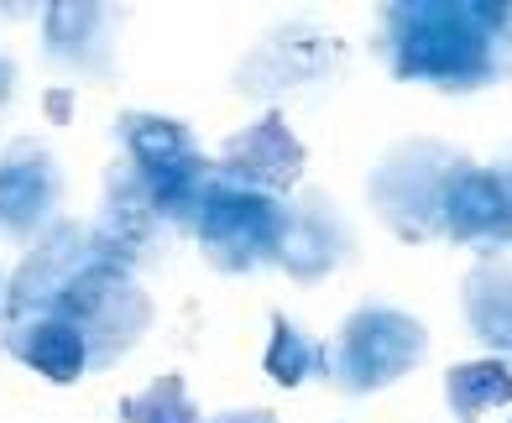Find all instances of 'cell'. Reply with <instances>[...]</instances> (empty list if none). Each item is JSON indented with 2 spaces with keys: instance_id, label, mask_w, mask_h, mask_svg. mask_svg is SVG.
Here are the masks:
<instances>
[{
  "instance_id": "cell-1",
  "label": "cell",
  "mask_w": 512,
  "mask_h": 423,
  "mask_svg": "<svg viewBox=\"0 0 512 423\" xmlns=\"http://www.w3.org/2000/svg\"><path fill=\"white\" fill-rule=\"evenodd\" d=\"M32 314L63 319L84 340L89 371H105L147 335L152 298L95 225L58 220L6 277V324Z\"/></svg>"
},
{
  "instance_id": "cell-2",
  "label": "cell",
  "mask_w": 512,
  "mask_h": 423,
  "mask_svg": "<svg viewBox=\"0 0 512 423\" xmlns=\"http://www.w3.org/2000/svg\"><path fill=\"white\" fill-rule=\"evenodd\" d=\"M371 42L403 84L471 94L512 79V6L502 0H398L377 11Z\"/></svg>"
},
{
  "instance_id": "cell-3",
  "label": "cell",
  "mask_w": 512,
  "mask_h": 423,
  "mask_svg": "<svg viewBox=\"0 0 512 423\" xmlns=\"http://www.w3.org/2000/svg\"><path fill=\"white\" fill-rule=\"evenodd\" d=\"M115 162L147 188V199L157 204V215L173 230H189L194 204L209 183V157L199 147V136L168 121V115H147V110H121L115 115Z\"/></svg>"
},
{
  "instance_id": "cell-4",
  "label": "cell",
  "mask_w": 512,
  "mask_h": 423,
  "mask_svg": "<svg viewBox=\"0 0 512 423\" xmlns=\"http://www.w3.org/2000/svg\"><path fill=\"white\" fill-rule=\"evenodd\" d=\"M465 162L471 157L455 152L450 141H403L371 168L366 199L398 241H434V235H445V199Z\"/></svg>"
},
{
  "instance_id": "cell-5",
  "label": "cell",
  "mask_w": 512,
  "mask_h": 423,
  "mask_svg": "<svg viewBox=\"0 0 512 423\" xmlns=\"http://www.w3.org/2000/svg\"><path fill=\"white\" fill-rule=\"evenodd\" d=\"M429 356V329L403 309L387 303H361V309L340 324V335L324 345V382H335L345 397L382 392L392 382H403L413 366H424Z\"/></svg>"
},
{
  "instance_id": "cell-6",
  "label": "cell",
  "mask_w": 512,
  "mask_h": 423,
  "mask_svg": "<svg viewBox=\"0 0 512 423\" xmlns=\"http://www.w3.org/2000/svg\"><path fill=\"white\" fill-rule=\"evenodd\" d=\"M283 220H288L283 199L256 194V188H241V183H225L209 168V183L194 204L189 230L204 251V262L225 277H236V272H256V267L277 262Z\"/></svg>"
},
{
  "instance_id": "cell-7",
  "label": "cell",
  "mask_w": 512,
  "mask_h": 423,
  "mask_svg": "<svg viewBox=\"0 0 512 423\" xmlns=\"http://www.w3.org/2000/svg\"><path fill=\"white\" fill-rule=\"evenodd\" d=\"M345 68V42L309 27V21H293V27H277L251 47L236 68V89L246 100H267L277 110V100L293 89H314L324 79H335Z\"/></svg>"
},
{
  "instance_id": "cell-8",
  "label": "cell",
  "mask_w": 512,
  "mask_h": 423,
  "mask_svg": "<svg viewBox=\"0 0 512 423\" xmlns=\"http://www.w3.org/2000/svg\"><path fill=\"white\" fill-rule=\"evenodd\" d=\"M63 204V168L58 157L32 136H16L0 152V241L37 246L58 225Z\"/></svg>"
},
{
  "instance_id": "cell-9",
  "label": "cell",
  "mask_w": 512,
  "mask_h": 423,
  "mask_svg": "<svg viewBox=\"0 0 512 423\" xmlns=\"http://www.w3.org/2000/svg\"><path fill=\"white\" fill-rule=\"evenodd\" d=\"M304 141L293 136L288 115L283 110H267L262 121H251L246 131L225 136L220 157H209V168H215V178L225 183H241V188H256V194H272L283 199L298 188V178H304Z\"/></svg>"
},
{
  "instance_id": "cell-10",
  "label": "cell",
  "mask_w": 512,
  "mask_h": 423,
  "mask_svg": "<svg viewBox=\"0 0 512 423\" xmlns=\"http://www.w3.org/2000/svg\"><path fill=\"white\" fill-rule=\"evenodd\" d=\"M445 241L502 251L512 246V152L465 162L445 199Z\"/></svg>"
},
{
  "instance_id": "cell-11",
  "label": "cell",
  "mask_w": 512,
  "mask_h": 423,
  "mask_svg": "<svg viewBox=\"0 0 512 423\" xmlns=\"http://www.w3.org/2000/svg\"><path fill=\"white\" fill-rule=\"evenodd\" d=\"M356 262V235H351V220L319 194V188H304L293 194L288 204V220H283V241H277V262L293 282H319L340 267Z\"/></svg>"
},
{
  "instance_id": "cell-12",
  "label": "cell",
  "mask_w": 512,
  "mask_h": 423,
  "mask_svg": "<svg viewBox=\"0 0 512 423\" xmlns=\"http://www.w3.org/2000/svg\"><path fill=\"white\" fill-rule=\"evenodd\" d=\"M115 27L121 11L115 6H74V0H53L42 11V53L53 68L89 84L115 79Z\"/></svg>"
},
{
  "instance_id": "cell-13",
  "label": "cell",
  "mask_w": 512,
  "mask_h": 423,
  "mask_svg": "<svg viewBox=\"0 0 512 423\" xmlns=\"http://www.w3.org/2000/svg\"><path fill=\"white\" fill-rule=\"evenodd\" d=\"M0 340H6V350L21 361L42 371L48 382H79V376L89 371V356H84V340L68 329L63 319L53 314H32V319H16L0 329Z\"/></svg>"
},
{
  "instance_id": "cell-14",
  "label": "cell",
  "mask_w": 512,
  "mask_h": 423,
  "mask_svg": "<svg viewBox=\"0 0 512 423\" xmlns=\"http://www.w3.org/2000/svg\"><path fill=\"white\" fill-rule=\"evenodd\" d=\"M460 303L471 335L497 350V361H512V262H497V256L476 262L460 282Z\"/></svg>"
},
{
  "instance_id": "cell-15",
  "label": "cell",
  "mask_w": 512,
  "mask_h": 423,
  "mask_svg": "<svg viewBox=\"0 0 512 423\" xmlns=\"http://www.w3.org/2000/svg\"><path fill=\"white\" fill-rule=\"evenodd\" d=\"M445 403L460 418H476V413H492L512 403V366L507 361H460L445 371Z\"/></svg>"
},
{
  "instance_id": "cell-16",
  "label": "cell",
  "mask_w": 512,
  "mask_h": 423,
  "mask_svg": "<svg viewBox=\"0 0 512 423\" xmlns=\"http://www.w3.org/2000/svg\"><path fill=\"white\" fill-rule=\"evenodd\" d=\"M324 345L309 335L304 324H293L288 314H272V345H267V376L283 387H304L309 376H324Z\"/></svg>"
},
{
  "instance_id": "cell-17",
  "label": "cell",
  "mask_w": 512,
  "mask_h": 423,
  "mask_svg": "<svg viewBox=\"0 0 512 423\" xmlns=\"http://www.w3.org/2000/svg\"><path fill=\"white\" fill-rule=\"evenodd\" d=\"M121 423H199V408L189 387H183V376H157V382H147L142 392L121 397Z\"/></svg>"
},
{
  "instance_id": "cell-18",
  "label": "cell",
  "mask_w": 512,
  "mask_h": 423,
  "mask_svg": "<svg viewBox=\"0 0 512 423\" xmlns=\"http://www.w3.org/2000/svg\"><path fill=\"white\" fill-rule=\"evenodd\" d=\"M209 423H277V413L272 408H230V413L209 418Z\"/></svg>"
},
{
  "instance_id": "cell-19",
  "label": "cell",
  "mask_w": 512,
  "mask_h": 423,
  "mask_svg": "<svg viewBox=\"0 0 512 423\" xmlns=\"http://www.w3.org/2000/svg\"><path fill=\"white\" fill-rule=\"evenodd\" d=\"M11 89H16V68H11V58H6V53H0V110H6Z\"/></svg>"
},
{
  "instance_id": "cell-20",
  "label": "cell",
  "mask_w": 512,
  "mask_h": 423,
  "mask_svg": "<svg viewBox=\"0 0 512 423\" xmlns=\"http://www.w3.org/2000/svg\"><path fill=\"white\" fill-rule=\"evenodd\" d=\"M0 329H6V277H0Z\"/></svg>"
}]
</instances>
